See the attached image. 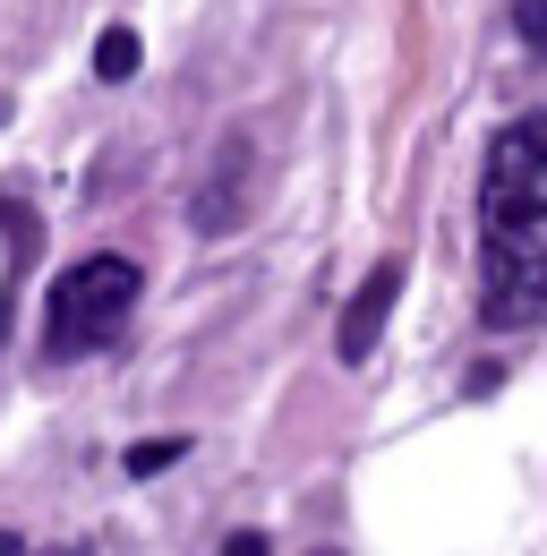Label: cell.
Instances as JSON below:
<instances>
[{
  "label": "cell",
  "instance_id": "5b68a950",
  "mask_svg": "<svg viewBox=\"0 0 547 556\" xmlns=\"http://www.w3.org/2000/svg\"><path fill=\"white\" fill-rule=\"evenodd\" d=\"M137 61H145L137 26H103V43H94V77H103V86H120V77H137Z\"/></svg>",
  "mask_w": 547,
  "mask_h": 556
},
{
  "label": "cell",
  "instance_id": "9c48e42d",
  "mask_svg": "<svg viewBox=\"0 0 547 556\" xmlns=\"http://www.w3.org/2000/svg\"><path fill=\"white\" fill-rule=\"evenodd\" d=\"M0 556H26V548H17V531H0Z\"/></svg>",
  "mask_w": 547,
  "mask_h": 556
},
{
  "label": "cell",
  "instance_id": "277c9868",
  "mask_svg": "<svg viewBox=\"0 0 547 556\" xmlns=\"http://www.w3.org/2000/svg\"><path fill=\"white\" fill-rule=\"evenodd\" d=\"M394 300H403V257H377V266L359 275V291L342 300V326H334V359H342V368H359L368 351L385 343V317H394Z\"/></svg>",
  "mask_w": 547,
  "mask_h": 556
},
{
  "label": "cell",
  "instance_id": "6da1fadb",
  "mask_svg": "<svg viewBox=\"0 0 547 556\" xmlns=\"http://www.w3.org/2000/svg\"><path fill=\"white\" fill-rule=\"evenodd\" d=\"M547 317V112L505 121L479 163V326Z\"/></svg>",
  "mask_w": 547,
  "mask_h": 556
},
{
  "label": "cell",
  "instance_id": "52a82bcc",
  "mask_svg": "<svg viewBox=\"0 0 547 556\" xmlns=\"http://www.w3.org/2000/svg\"><path fill=\"white\" fill-rule=\"evenodd\" d=\"M513 26H522L531 52H547V0H513Z\"/></svg>",
  "mask_w": 547,
  "mask_h": 556
},
{
  "label": "cell",
  "instance_id": "ba28073f",
  "mask_svg": "<svg viewBox=\"0 0 547 556\" xmlns=\"http://www.w3.org/2000/svg\"><path fill=\"white\" fill-rule=\"evenodd\" d=\"M222 556H266V531H231V540H222Z\"/></svg>",
  "mask_w": 547,
  "mask_h": 556
},
{
  "label": "cell",
  "instance_id": "3957f363",
  "mask_svg": "<svg viewBox=\"0 0 547 556\" xmlns=\"http://www.w3.org/2000/svg\"><path fill=\"white\" fill-rule=\"evenodd\" d=\"M257 180H266V172H257V138L231 129L222 154H214V172H205L198 198H189V231H198V240H231V231L257 214Z\"/></svg>",
  "mask_w": 547,
  "mask_h": 556
},
{
  "label": "cell",
  "instance_id": "8992f818",
  "mask_svg": "<svg viewBox=\"0 0 547 556\" xmlns=\"http://www.w3.org/2000/svg\"><path fill=\"white\" fill-rule=\"evenodd\" d=\"M189 454V437H145V445H129V480H154V471H171Z\"/></svg>",
  "mask_w": 547,
  "mask_h": 556
},
{
  "label": "cell",
  "instance_id": "30bf717a",
  "mask_svg": "<svg viewBox=\"0 0 547 556\" xmlns=\"http://www.w3.org/2000/svg\"><path fill=\"white\" fill-rule=\"evenodd\" d=\"M308 556H342V548H308Z\"/></svg>",
  "mask_w": 547,
  "mask_h": 556
},
{
  "label": "cell",
  "instance_id": "7a4b0ae2",
  "mask_svg": "<svg viewBox=\"0 0 547 556\" xmlns=\"http://www.w3.org/2000/svg\"><path fill=\"white\" fill-rule=\"evenodd\" d=\"M137 317V266L129 257H77L68 275H52V300H43V359H94L129 334Z\"/></svg>",
  "mask_w": 547,
  "mask_h": 556
},
{
  "label": "cell",
  "instance_id": "8fae6325",
  "mask_svg": "<svg viewBox=\"0 0 547 556\" xmlns=\"http://www.w3.org/2000/svg\"><path fill=\"white\" fill-rule=\"evenodd\" d=\"M61 556H86V548H61Z\"/></svg>",
  "mask_w": 547,
  "mask_h": 556
}]
</instances>
